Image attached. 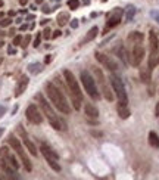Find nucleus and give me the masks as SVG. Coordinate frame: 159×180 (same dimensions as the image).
Listing matches in <instances>:
<instances>
[{
	"instance_id": "16",
	"label": "nucleus",
	"mask_w": 159,
	"mask_h": 180,
	"mask_svg": "<svg viewBox=\"0 0 159 180\" xmlns=\"http://www.w3.org/2000/svg\"><path fill=\"white\" fill-rule=\"evenodd\" d=\"M149 47H150V52H158L159 39L155 31H150L149 33Z\"/></svg>"
},
{
	"instance_id": "11",
	"label": "nucleus",
	"mask_w": 159,
	"mask_h": 180,
	"mask_svg": "<svg viewBox=\"0 0 159 180\" xmlns=\"http://www.w3.org/2000/svg\"><path fill=\"white\" fill-rule=\"evenodd\" d=\"M94 56H96V59H97L106 70H109V71H117V70H118V65H117V62H115L112 58H109V56H106V55H103V53H100V52H96Z\"/></svg>"
},
{
	"instance_id": "22",
	"label": "nucleus",
	"mask_w": 159,
	"mask_h": 180,
	"mask_svg": "<svg viewBox=\"0 0 159 180\" xmlns=\"http://www.w3.org/2000/svg\"><path fill=\"white\" fill-rule=\"evenodd\" d=\"M134 15H136V7L134 6H127V9H125V21L127 22L133 21Z\"/></svg>"
},
{
	"instance_id": "15",
	"label": "nucleus",
	"mask_w": 159,
	"mask_h": 180,
	"mask_svg": "<svg viewBox=\"0 0 159 180\" xmlns=\"http://www.w3.org/2000/svg\"><path fill=\"white\" fill-rule=\"evenodd\" d=\"M28 77L27 75H22L21 77V80L18 81V84H16V89H15V96L18 97V96H21L24 91H25V89H27V86H28Z\"/></svg>"
},
{
	"instance_id": "4",
	"label": "nucleus",
	"mask_w": 159,
	"mask_h": 180,
	"mask_svg": "<svg viewBox=\"0 0 159 180\" xmlns=\"http://www.w3.org/2000/svg\"><path fill=\"white\" fill-rule=\"evenodd\" d=\"M7 142H9V145L12 146V149L16 152V155L19 157V160H21L22 165L25 167V170H27V171H31V170H33L31 161H30L28 155L25 154V151H24V148H22V145H21L19 139H16V137H15V135H9V139H7Z\"/></svg>"
},
{
	"instance_id": "29",
	"label": "nucleus",
	"mask_w": 159,
	"mask_h": 180,
	"mask_svg": "<svg viewBox=\"0 0 159 180\" xmlns=\"http://www.w3.org/2000/svg\"><path fill=\"white\" fill-rule=\"evenodd\" d=\"M10 24H12V19L10 18H4V19L0 21V27H9Z\"/></svg>"
},
{
	"instance_id": "17",
	"label": "nucleus",
	"mask_w": 159,
	"mask_h": 180,
	"mask_svg": "<svg viewBox=\"0 0 159 180\" xmlns=\"http://www.w3.org/2000/svg\"><path fill=\"white\" fill-rule=\"evenodd\" d=\"M84 109H85V115H87L88 118H97V117H99V109H97L93 103H87Z\"/></svg>"
},
{
	"instance_id": "21",
	"label": "nucleus",
	"mask_w": 159,
	"mask_h": 180,
	"mask_svg": "<svg viewBox=\"0 0 159 180\" xmlns=\"http://www.w3.org/2000/svg\"><path fill=\"white\" fill-rule=\"evenodd\" d=\"M149 143H150V146H153V148H159V136L155 133V132H150L149 133Z\"/></svg>"
},
{
	"instance_id": "9",
	"label": "nucleus",
	"mask_w": 159,
	"mask_h": 180,
	"mask_svg": "<svg viewBox=\"0 0 159 180\" xmlns=\"http://www.w3.org/2000/svg\"><path fill=\"white\" fill-rule=\"evenodd\" d=\"M25 115H27L28 121L33 123V124H41L43 123V114L39 111V108H37L36 103L28 105V108L25 111Z\"/></svg>"
},
{
	"instance_id": "2",
	"label": "nucleus",
	"mask_w": 159,
	"mask_h": 180,
	"mask_svg": "<svg viewBox=\"0 0 159 180\" xmlns=\"http://www.w3.org/2000/svg\"><path fill=\"white\" fill-rule=\"evenodd\" d=\"M36 97H37V100H39L41 109H43V115H46V118L49 120L50 126H52L55 130H66V124H65V121H63L62 118H59V117L55 114L53 108H52L50 103L44 99V96H43L41 93H39Z\"/></svg>"
},
{
	"instance_id": "38",
	"label": "nucleus",
	"mask_w": 159,
	"mask_h": 180,
	"mask_svg": "<svg viewBox=\"0 0 159 180\" xmlns=\"http://www.w3.org/2000/svg\"><path fill=\"white\" fill-rule=\"evenodd\" d=\"M155 115H156V117H159V102L156 103V108H155Z\"/></svg>"
},
{
	"instance_id": "37",
	"label": "nucleus",
	"mask_w": 159,
	"mask_h": 180,
	"mask_svg": "<svg viewBox=\"0 0 159 180\" xmlns=\"http://www.w3.org/2000/svg\"><path fill=\"white\" fill-rule=\"evenodd\" d=\"M152 16L155 18L156 22H159V12H152Z\"/></svg>"
},
{
	"instance_id": "45",
	"label": "nucleus",
	"mask_w": 159,
	"mask_h": 180,
	"mask_svg": "<svg viewBox=\"0 0 159 180\" xmlns=\"http://www.w3.org/2000/svg\"><path fill=\"white\" fill-rule=\"evenodd\" d=\"M3 45H4V43H3V42H1V40H0V49H1V47H3Z\"/></svg>"
},
{
	"instance_id": "36",
	"label": "nucleus",
	"mask_w": 159,
	"mask_h": 180,
	"mask_svg": "<svg viewBox=\"0 0 159 180\" xmlns=\"http://www.w3.org/2000/svg\"><path fill=\"white\" fill-rule=\"evenodd\" d=\"M61 34H62V31H59V30H56V31H55V33L52 34V37H53V39H56V37H59Z\"/></svg>"
},
{
	"instance_id": "12",
	"label": "nucleus",
	"mask_w": 159,
	"mask_h": 180,
	"mask_svg": "<svg viewBox=\"0 0 159 180\" xmlns=\"http://www.w3.org/2000/svg\"><path fill=\"white\" fill-rule=\"evenodd\" d=\"M18 133H19V136H21V139H22V142H24V145L27 146V149L30 151V154L33 155V157H37V148H36V145L31 142V139L28 137V135H27V132L24 130V127L19 124L18 126Z\"/></svg>"
},
{
	"instance_id": "26",
	"label": "nucleus",
	"mask_w": 159,
	"mask_h": 180,
	"mask_svg": "<svg viewBox=\"0 0 159 180\" xmlns=\"http://www.w3.org/2000/svg\"><path fill=\"white\" fill-rule=\"evenodd\" d=\"M97 31H99V28H97V27H93V28L88 31V34H87V37H85L84 43H85V42H90V40H93V39L97 36Z\"/></svg>"
},
{
	"instance_id": "1",
	"label": "nucleus",
	"mask_w": 159,
	"mask_h": 180,
	"mask_svg": "<svg viewBox=\"0 0 159 180\" xmlns=\"http://www.w3.org/2000/svg\"><path fill=\"white\" fill-rule=\"evenodd\" d=\"M46 93H47L50 102L55 105V108H58L62 114H69V112H71L69 103L66 102L63 93L56 87L55 83H47V84H46Z\"/></svg>"
},
{
	"instance_id": "18",
	"label": "nucleus",
	"mask_w": 159,
	"mask_h": 180,
	"mask_svg": "<svg viewBox=\"0 0 159 180\" xmlns=\"http://www.w3.org/2000/svg\"><path fill=\"white\" fill-rule=\"evenodd\" d=\"M159 62V56H158V52H150V55H149V64H147V68L152 71L155 67H156V64Z\"/></svg>"
},
{
	"instance_id": "31",
	"label": "nucleus",
	"mask_w": 159,
	"mask_h": 180,
	"mask_svg": "<svg viewBox=\"0 0 159 180\" xmlns=\"http://www.w3.org/2000/svg\"><path fill=\"white\" fill-rule=\"evenodd\" d=\"M50 33H52V31H50V28H46V30L43 31V37H44V39H50V37H52V34H50Z\"/></svg>"
},
{
	"instance_id": "5",
	"label": "nucleus",
	"mask_w": 159,
	"mask_h": 180,
	"mask_svg": "<svg viewBox=\"0 0 159 180\" xmlns=\"http://www.w3.org/2000/svg\"><path fill=\"white\" fill-rule=\"evenodd\" d=\"M81 83H82L84 89H85V91L88 93V96H90L91 99H94V100L100 99V93H99V90L96 87L94 78H93V77L90 75V72L85 71V70L81 71Z\"/></svg>"
},
{
	"instance_id": "14",
	"label": "nucleus",
	"mask_w": 159,
	"mask_h": 180,
	"mask_svg": "<svg viewBox=\"0 0 159 180\" xmlns=\"http://www.w3.org/2000/svg\"><path fill=\"white\" fill-rule=\"evenodd\" d=\"M122 13H124V10L122 9H117L115 10V13H112V16L109 18V21H108V27H106V31L109 30V28H112V27H115V25H118L119 21H121V18H122Z\"/></svg>"
},
{
	"instance_id": "13",
	"label": "nucleus",
	"mask_w": 159,
	"mask_h": 180,
	"mask_svg": "<svg viewBox=\"0 0 159 180\" xmlns=\"http://www.w3.org/2000/svg\"><path fill=\"white\" fill-rule=\"evenodd\" d=\"M0 168H1L6 174H9V176H15V174H16V170L9 164V161H7L1 154H0Z\"/></svg>"
},
{
	"instance_id": "23",
	"label": "nucleus",
	"mask_w": 159,
	"mask_h": 180,
	"mask_svg": "<svg viewBox=\"0 0 159 180\" xmlns=\"http://www.w3.org/2000/svg\"><path fill=\"white\" fill-rule=\"evenodd\" d=\"M68 19H69V15H68L66 12H62V13H59V16H58V24H59L61 27H63V25L68 22Z\"/></svg>"
},
{
	"instance_id": "47",
	"label": "nucleus",
	"mask_w": 159,
	"mask_h": 180,
	"mask_svg": "<svg viewBox=\"0 0 159 180\" xmlns=\"http://www.w3.org/2000/svg\"><path fill=\"white\" fill-rule=\"evenodd\" d=\"M1 6H3V1H1V0H0V7H1Z\"/></svg>"
},
{
	"instance_id": "35",
	"label": "nucleus",
	"mask_w": 159,
	"mask_h": 180,
	"mask_svg": "<svg viewBox=\"0 0 159 180\" xmlns=\"http://www.w3.org/2000/svg\"><path fill=\"white\" fill-rule=\"evenodd\" d=\"M71 27H72V28H77V27H78V19H72Z\"/></svg>"
},
{
	"instance_id": "24",
	"label": "nucleus",
	"mask_w": 159,
	"mask_h": 180,
	"mask_svg": "<svg viewBox=\"0 0 159 180\" xmlns=\"http://www.w3.org/2000/svg\"><path fill=\"white\" fill-rule=\"evenodd\" d=\"M130 40L134 42V43H141V40H143V34L139 33V31H134V33L130 34Z\"/></svg>"
},
{
	"instance_id": "48",
	"label": "nucleus",
	"mask_w": 159,
	"mask_h": 180,
	"mask_svg": "<svg viewBox=\"0 0 159 180\" xmlns=\"http://www.w3.org/2000/svg\"><path fill=\"white\" fill-rule=\"evenodd\" d=\"M1 62H3V58H0V65H1Z\"/></svg>"
},
{
	"instance_id": "10",
	"label": "nucleus",
	"mask_w": 159,
	"mask_h": 180,
	"mask_svg": "<svg viewBox=\"0 0 159 180\" xmlns=\"http://www.w3.org/2000/svg\"><path fill=\"white\" fill-rule=\"evenodd\" d=\"M143 58H144V47L141 46V43H134L133 52H131V65L139 67Z\"/></svg>"
},
{
	"instance_id": "33",
	"label": "nucleus",
	"mask_w": 159,
	"mask_h": 180,
	"mask_svg": "<svg viewBox=\"0 0 159 180\" xmlns=\"http://www.w3.org/2000/svg\"><path fill=\"white\" fill-rule=\"evenodd\" d=\"M40 42H41V34H39V36H37V37H36V40H34V47H39L40 46Z\"/></svg>"
},
{
	"instance_id": "49",
	"label": "nucleus",
	"mask_w": 159,
	"mask_h": 180,
	"mask_svg": "<svg viewBox=\"0 0 159 180\" xmlns=\"http://www.w3.org/2000/svg\"><path fill=\"white\" fill-rule=\"evenodd\" d=\"M0 18H3V13H1V12H0Z\"/></svg>"
},
{
	"instance_id": "34",
	"label": "nucleus",
	"mask_w": 159,
	"mask_h": 180,
	"mask_svg": "<svg viewBox=\"0 0 159 180\" xmlns=\"http://www.w3.org/2000/svg\"><path fill=\"white\" fill-rule=\"evenodd\" d=\"M4 112H6V106H3V105H0V118L4 115Z\"/></svg>"
},
{
	"instance_id": "42",
	"label": "nucleus",
	"mask_w": 159,
	"mask_h": 180,
	"mask_svg": "<svg viewBox=\"0 0 159 180\" xmlns=\"http://www.w3.org/2000/svg\"><path fill=\"white\" fill-rule=\"evenodd\" d=\"M50 61H52V56H50V55H49V56H47V58H46V62H50Z\"/></svg>"
},
{
	"instance_id": "7",
	"label": "nucleus",
	"mask_w": 159,
	"mask_h": 180,
	"mask_svg": "<svg viewBox=\"0 0 159 180\" xmlns=\"http://www.w3.org/2000/svg\"><path fill=\"white\" fill-rule=\"evenodd\" d=\"M40 151H41V154H43V157L46 158V161H47V164L55 170V171H61V165L58 164V160H59V157H58V154L49 146V145H46V143H41V146H40Z\"/></svg>"
},
{
	"instance_id": "30",
	"label": "nucleus",
	"mask_w": 159,
	"mask_h": 180,
	"mask_svg": "<svg viewBox=\"0 0 159 180\" xmlns=\"http://www.w3.org/2000/svg\"><path fill=\"white\" fill-rule=\"evenodd\" d=\"M30 42H31V36H27L24 40H22V43H21V46L22 47H27V46L30 45Z\"/></svg>"
},
{
	"instance_id": "3",
	"label": "nucleus",
	"mask_w": 159,
	"mask_h": 180,
	"mask_svg": "<svg viewBox=\"0 0 159 180\" xmlns=\"http://www.w3.org/2000/svg\"><path fill=\"white\" fill-rule=\"evenodd\" d=\"M63 77H65L66 86H68L69 93H71V97H72V102H74V108L80 109L81 100H82V93H81V89L78 86V80L75 78V75L69 70H63Z\"/></svg>"
},
{
	"instance_id": "46",
	"label": "nucleus",
	"mask_w": 159,
	"mask_h": 180,
	"mask_svg": "<svg viewBox=\"0 0 159 180\" xmlns=\"http://www.w3.org/2000/svg\"><path fill=\"white\" fill-rule=\"evenodd\" d=\"M36 1H37V3H43V0H36Z\"/></svg>"
},
{
	"instance_id": "20",
	"label": "nucleus",
	"mask_w": 159,
	"mask_h": 180,
	"mask_svg": "<svg viewBox=\"0 0 159 180\" xmlns=\"http://www.w3.org/2000/svg\"><path fill=\"white\" fill-rule=\"evenodd\" d=\"M118 115L122 118V120H127L130 117V109L127 108V105H118Z\"/></svg>"
},
{
	"instance_id": "27",
	"label": "nucleus",
	"mask_w": 159,
	"mask_h": 180,
	"mask_svg": "<svg viewBox=\"0 0 159 180\" xmlns=\"http://www.w3.org/2000/svg\"><path fill=\"white\" fill-rule=\"evenodd\" d=\"M117 55H118V56H119V58H121V59H122V61H124V62H128V56H127V50H125V49H124L122 46L117 49Z\"/></svg>"
},
{
	"instance_id": "43",
	"label": "nucleus",
	"mask_w": 159,
	"mask_h": 180,
	"mask_svg": "<svg viewBox=\"0 0 159 180\" xmlns=\"http://www.w3.org/2000/svg\"><path fill=\"white\" fill-rule=\"evenodd\" d=\"M3 132H4V129H3V127H0V137H1V135H3Z\"/></svg>"
},
{
	"instance_id": "25",
	"label": "nucleus",
	"mask_w": 159,
	"mask_h": 180,
	"mask_svg": "<svg viewBox=\"0 0 159 180\" xmlns=\"http://www.w3.org/2000/svg\"><path fill=\"white\" fill-rule=\"evenodd\" d=\"M28 71H30L31 74H37V72H40V71H41V64H39V62H36V64H30V65H28Z\"/></svg>"
},
{
	"instance_id": "28",
	"label": "nucleus",
	"mask_w": 159,
	"mask_h": 180,
	"mask_svg": "<svg viewBox=\"0 0 159 180\" xmlns=\"http://www.w3.org/2000/svg\"><path fill=\"white\" fill-rule=\"evenodd\" d=\"M68 6H69V9H72V10L78 9L80 0H68Z\"/></svg>"
},
{
	"instance_id": "39",
	"label": "nucleus",
	"mask_w": 159,
	"mask_h": 180,
	"mask_svg": "<svg viewBox=\"0 0 159 180\" xmlns=\"http://www.w3.org/2000/svg\"><path fill=\"white\" fill-rule=\"evenodd\" d=\"M7 52H9L10 55H13V53H16V50H15L13 47H9V50H7Z\"/></svg>"
},
{
	"instance_id": "32",
	"label": "nucleus",
	"mask_w": 159,
	"mask_h": 180,
	"mask_svg": "<svg viewBox=\"0 0 159 180\" xmlns=\"http://www.w3.org/2000/svg\"><path fill=\"white\" fill-rule=\"evenodd\" d=\"M21 43H22V37H21V36H16V37L13 39V45H15V46H19Z\"/></svg>"
},
{
	"instance_id": "6",
	"label": "nucleus",
	"mask_w": 159,
	"mask_h": 180,
	"mask_svg": "<svg viewBox=\"0 0 159 180\" xmlns=\"http://www.w3.org/2000/svg\"><path fill=\"white\" fill-rule=\"evenodd\" d=\"M111 80V86L115 91V96L118 97V103L121 105H127L128 103V97H127V91H125V87H124V83L122 80L119 78L117 74H111L109 77Z\"/></svg>"
},
{
	"instance_id": "8",
	"label": "nucleus",
	"mask_w": 159,
	"mask_h": 180,
	"mask_svg": "<svg viewBox=\"0 0 159 180\" xmlns=\"http://www.w3.org/2000/svg\"><path fill=\"white\" fill-rule=\"evenodd\" d=\"M93 71H94V75L97 77V81H99L100 87H102V94L105 96V99H106V100L112 102V100H114V94H112L111 89H109V87H108V84H106V80H105L103 72H102L99 68H93Z\"/></svg>"
},
{
	"instance_id": "19",
	"label": "nucleus",
	"mask_w": 159,
	"mask_h": 180,
	"mask_svg": "<svg viewBox=\"0 0 159 180\" xmlns=\"http://www.w3.org/2000/svg\"><path fill=\"white\" fill-rule=\"evenodd\" d=\"M140 80L143 83H150L152 77H150V70L149 68H140Z\"/></svg>"
},
{
	"instance_id": "44",
	"label": "nucleus",
	"mask_w": 159,
	"mask_h": 180,
	"mask_svg": "<svg viewBox=\"0 0 159 180\" xmlns=\"http://www.w3.org/2000/svg\"><path fill=\"white\" fill-rule=\"evenodd\" d=\"M1 37H4V33H3V31H0V39H1Z\"/></svg>"
},
{
	"instance_id": "41",
	"label": "nucleus",
	"mask_w": 159,
	"mask_h": 180,
	"mask_svg": "<svg viewBox=\"0 0 159 180\" xmlns=\"http://www.w3.org/2000/svg\"><path fill=\"white\" fill-rule=\"evenodd\" d=\"M47 21H49V19H43V21H40V24H41V25H46Z\"/></svg>"
},
{
	"instance_id": "40",
	"label": "nucleus",
	"mask_w": 159,
	"mask_h": 180,
	"mask_svg": "<svg viewBox=\"0 0 159 180\" xmlns=\"http://www.w3.org/2000/svg\"><path fill=\"white\" fill-rule=\"evenodd\" d=\"M27 3H28V0H19V4H22V6L27 4Z\"/></svg>"
}]
</instances>
